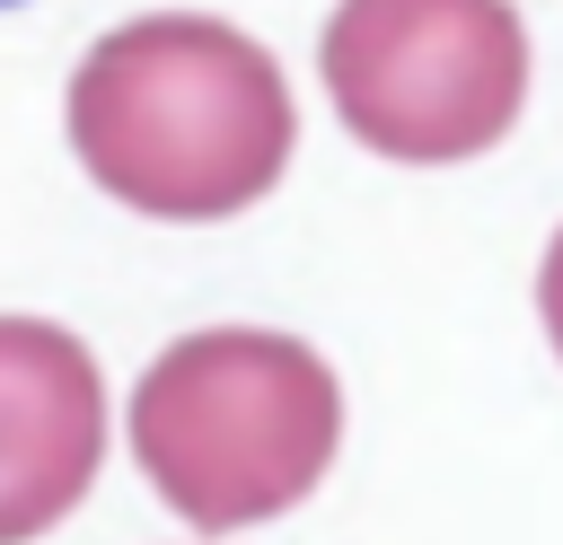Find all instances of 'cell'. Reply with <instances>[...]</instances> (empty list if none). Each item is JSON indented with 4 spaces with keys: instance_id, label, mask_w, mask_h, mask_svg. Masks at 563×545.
I'll return each mask as SVG.
<instances>
[{
    "instance_id": "obj_6",
    "label": "cell",
    "mask_w": 563,
    "mask_h": 545,
    "mask_svg": "<svg viewBox=\"0 0 563 545\" xmlns=\"http://www.w3.org/2000/svg\"><path fill=\"white\" fill-rule=\"evenodd\" d=\"M0 9H9V0H0Z\"/></svg>"
},
{
    "instance_id": "obj_4",
    "label": "cell",
    "mask_w": 563,
    "mask_h": 545,
    "mask_svg": "<svg viewBox=\"0 0 563 545\" xmlns=\"http://www.w3.org/2000/svg\"><path fill=\"white\" fill-rule=\"evenodd\" d=\"M106 466V378L70 325L0 316V545L62 527Z\"/></svg>"
},
{
    "instance_id": "obj_1",
    "label": "cell",
    "mask_w": 563,
    "mask_h": 545,
    "mask_svg": "<svg viewBox=\"0 0 563 545\" xmlns=\"http://www.w3.org/2000/svg\"><path fill=\"white\" fill-rule=\"evenodd\" d=\"M79 167L150 220H229L290 167L299 114L282 62L229 18H132L70 70Z\"/></svg>"
},
{
    "instance_id": "obj_2",
    "label": "cell",
    "mask_w": 563,
    "mask_h": 545,
    "mask_svg": "<svg viewBox=\"0 0 563 545\" xmlns=\"http://www.w3.org/2000/svg\"><path fill=\"white\" fill-rule=\"evenodd\" d=\"M334 440L343 396L299 334L202 325L167 343L132 387V457L150 492L202 536L299 510L334 466Z\"/></svg>"
},
{
    "instance_id": "obj_3",
    "label": "cell",
    "mask_w": 563,
    "mask_h": 545,
    "mask_svg": "<svg viewBox=\"0 0 563 545\" xmlns=\"http://www.w3.org/2000/svg\"><path fill=\"white\" fill-rule=\"evenodd\" d=\"M317 70L361 149L449 167L519 123L528 26L510 0H334Z\"/></svg>"
},
{
    "instance_id": "obj_5",
    "label": "cell",
    "mask_w": 563,
    "mask_h": 545,
    "mask_svg": "<svg viewBox=\"0 0 563 545\" xmlns=\"http://www.w3.org/2000/svg\"><path fill=\"white\" fill-rule=\"evenodd\" d=\"M537 308H545V334H554V352H563V229H554V246H545V264H537Z\"/></svg>"
}]
</instances>
